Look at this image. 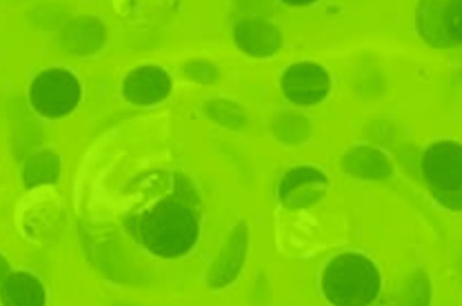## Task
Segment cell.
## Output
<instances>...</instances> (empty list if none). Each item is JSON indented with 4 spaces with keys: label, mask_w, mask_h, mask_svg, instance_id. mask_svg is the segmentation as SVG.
Wrapping results in <instances>:
<instances>
[{
    "label": "cell",
    "mask_w": 462,
    "mask_h": 306,
    "mask_svg": "<svg viewBox=\"0 0 462 306\" xmlns=\"http://www.w3.org/2000/svg\"><path fill=\"white\" fill-rule=\"evenodd\" d=\"M129 235L151 254L175 259L190 252L199 240L201 202L185 176H174L172 190L152 206L125 219Z\"/></svg>",
    "instance_id": "cell-1"
},
{
    "label": "cell",
    "mask_w": 462,
    "mask_h": 306,
    "mask_svg": "<svg viewBox=\"0 0 462 306\" xmlns=\"http://www.w3.org/2000/svg\"><path fill=\"white\" fill-rule=\"evenodd\" d=\"M321 292L334 306H370L381 290L374 263L356 252L335 256L321 274Z\"/></svg>",
    "instance_id": "cell-2"
},
{
    "label": "cell",
    "mask_w": 462,
    "mask_h": 306,
    "mask_svg": "<svg viewBox=\"0 0 462 306\" xmlns=\"http://www.w3.org/2000/svg\"><path fill=\"white\" fill-rule=\"evenodd\" d=\"M82 87L74 73L64 68H51L36 76L29 99L37 113L47 118H60L79 105Z\"/></svg>",
    "instance_id": "cell-3"
},
{
    "label": "cell",
    "mask_w": 462,
    "mask_h": 306,
    "mask_svg": "<svg viewBox=\"0 0 462 306\" xmlns=\"http://www.w3.org/2000/svg\"><path fill=\"white\" fill-rule=\"evenodd\" d=\"M415 26L419 37L432 48L462 46V0L419 2Z\"/></svg>",
    "instance_id": "cell-4"
},
{
    "label": "cell",
    "mask_w": 462,
    "mask_h": 306,
    "mask_svg": "<svg viewBox=\"0 0 462 306\" xmlns=\"http://www.w3.org/2000/svg\"><path fill=\"white\" fill-rule=\"evenodd\" d=\"M421 173L437 198L462 194V145L456 141H437L421 156Z\"/></svg>",
    "instance_id": "cell-5"
},
{
    "label": "cell",
    "mask_w": 462,
    "mask_h": 306,
    "mask_svg": "<svg viewBox=\"0 0 462 306\" xmlns=\"http://www.w3.org/2000/svg\"><path fill=\"white\" fill-rule=\"evenodd\" d=\"M281 88L286 99L293 105L315 106L323 102L328 95L331 78L316 62H296L283 72Z\"/></svg>",
    "instance_id": "cell-6"
},
{
    "label": "cell",
    "mask_w": 462,
    "mask_h": 306,
    "mask_svg": "<svg viewBox=\"0 0 462 306\" xmlns=\"http://www.w3.org/2000/svg\"><path fill=\"white\" fill-rule=\"evenodd\" d=\"M327 176L310 165L291 168L280 183V199L291 209H304L315 205L326 192Z\"/></svg>",
    "instance_id": "cell-7"
},
{
    "label": "cell",
    "mask_w": 462,
    "mask_h": 306,
    "mask_svg": "<svg viewBox=\"0 0 462 306\" xmlns=\"http://www.w3.org/2000/svg\"><path fill=\"white\" fill-rule=\"evenodd\" d=\"M171 76L156 65L134 68L126 75L123 83V95L129 103L150 106L163 102L171 94Z\"/></svg>",
    "instance_id": "cell-8"
},
{
    "label": "cell",
    "mask_w": 462,
    "mask_h": 306,
    "mask_svg": "<svg viewBox=\"0 0 462 306\" xmlns=\"http://www.w3.org/2000/svg\"><path fill=\"white\" fill-rule=\"evenodd\" d=\"M235 43L251 57H270L280 51L282 32L263 18H245L234 26Z\"/></svg>",
    "instance_id": "cell-9"
},
{
    "label": "cell",
    "mask_w": 462,
    "mask_h": 306,
    "mask_svg": "<svg viewBox=\"0 0 462 306\" xmlns=\"http://www.w3.org/2000/svg\"><path fill=\"white\" fill-rule=\"evenodd\" d=\"M45 289L37 276L14 273L0 284L2 306H45Z\"/></svg>",
    "instance_id": "cell-10"
},
{
    "label": "cell",
    "mask_w": 462,
    "mask_h": 306,
    "mask_svg": "<svg viewBox=\"0 0 462 306\" xmlns=\"http://www.w3.org/2000/svg\"><path fill=\"white\" fill-rule=\"evenodd\" d=\"M63 38L67 40V48L79 54H90L104 45L106 32L104 24L97 19L80 18L63 32Z\"/></svg>",
    "instance_id": "cell-11"
},
{
    "label": "cell",
    "mask_w": 462,
    "mask_h": 306,
    "mask_svg": "<svg viewBox=\"0 0 462 306\" xmlns=\"http://www.w3.org/2000/svg\"><path fill=\"white\" fill-rule=\"evenodd\" d=\"M275 137L283 143L299 144L310 135V119L293 111H283L275 116L272 125Z\"/></svg>",
    "instance_id": "cell-12"
},
{
    "label": "cell",
    "mask_w": 462,
    "mask_h": 306,
    "mask_svg": "<svg viewBox=\"0 0 462 306\" xmlns=\"http://www.w3.org/2000/svg\"><path fill=\"white\" fill-rule=\"evenodd\" d=\"M59 173V159L52 151L39 152L34 154L25 170V181L29 186H36V184L47 183L52 181Z\"/></svg>",
    "instance_id": "cell-13"
},
{
    "label": "cell",
    "mask_w": 462,
    "mask_h": 306,
    "mask_svg": "<svg viewBox=\"0 0 462 306\" xmlns=\"http://www.w3.org/2000/svg\"><path fill=\"white\" fill-rule=\"evenodd\" d=\"M186 72H188V75H190L191 78L199 81H212L217 78V70H216V68L204 61L191 62V64L188 65V68H186Z\"/></svg>",
    "instance_id": "cell-14"
},
{
    "label": "cell",
    "mask_w": 462,
    "mask_h": 306,
    "mask_svg": "<svg viewBox=\"0 0 462 306\" xmlns=\"http://www.w3.org/2000/svg\"><path fill=\"white\" fill-rule=\"evenodd\" d=\"M288 3V5H310V3H312V2H307V0H305V2H286Z\"/></svg>",
    "instance_id": "cell-15"
}]
</instances>
